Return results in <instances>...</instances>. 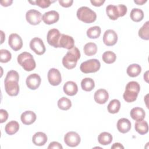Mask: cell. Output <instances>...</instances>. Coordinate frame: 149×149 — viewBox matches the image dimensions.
<instances>
[{"label":"cell","mask_w":149,"mask_h":149,"mask_svg":"<svg viewBox=\"0 0 149 149\" xmlns=\"http://www.w3.org/2000/svg\"><path fill=\"white\" fill-rule=\"evenodd\" d=\"M130 17L133 21L139 22L141 21L144 18V12L140 9L133 8L131 10Z\"/></svg>","instance_id":"obj_29"},{"label":"cell","mask_w":149,"mask_h":149,"mask_svg":"<svg viewBox=\"0 0 149 149\" xmlns=\"http://www.w3.org/2000/svg\"><path fill=\"white\" fill-rule=\"evenodd\" d=\"M8 118V112L3 109H0V123H3L5 122Z\"/></svg>","instance_id":"obj_38"},{"label":"cell","mask_w":149,"mask_h":149,"mask_svg":"<svg viewBox=\"0 0 149 149\" xmlns=\"http://www.w3.org/2000/svg\"><path fill=\"white\" fill-rule=\"evenodd\" d=\"M141 72V66L136 63H133L129 65L126 70L127 74L132 77H134L140 74Z\"/></svg>","instance_id":"obj_26"},{"label":"cell","mask_w":149,"mask_h":149,"mask_svg":"<svg viewBox=\"0 0 149 149\" xmlns=\"http://www.w3.org/2000/svg\"><path fill=\"white\" fill-rule=\"evenodd\" d=\"M80 58V52L76 47H73L69 49L62 58V64L68 69H73L77 64V61Z\"/></svg>","instance_id":"obj_2"},{"label":"cell","mask_w":149,"mask_h":149,"mask_svg":"<svg viewBox=\"0 0 149 149\" xmlns=\"http://www.w3.org/2000/svg\"><path fill=\"white\" fill-rule=\"evenodd\" d=\"M31 49L38 55H42L45 52V47L42 40L38 37H34L30 42Z\"/></svg>","instance_id":"obj_8"},{"label":"cell","mask_w":149,"mask_h":149,"mask_svg":"<svg viewBox=\"0 0 149 149\" xmlns=\"http://www.w3.org/2000/svg\"><path fill=\"white\" fill-rule=\"evenodd\" d=\"M77 18L86 23H91L95 21L97 18L96 13L87 6H81L77 11Z\"/></svg>","instance_id":"obj_6"},{"label":"cell","mask_w":149,"mask_h":149,"mask_svg":"<svg viewBox=\"0 0 149 149\" xmlns=\"http://www.w3.org/2000/svg\"><path fill=\"white\" fill-rule=\"evenodd\" d=\"M19 75L16 71L11 70L7 73L4 81L5 89L6 93L10 96H16L19 94Z\"/></svg>","instance_id":"obj_1"},{"label":"cell","mask_w":149,"mask_h":149,"mask_svg":"<svg viewBox=\"0 0 149 149\" xmlns=\"http://www.w3.org/2000/svg\"><path fill=\"white\" fill-rule=\"evenodd\" d=\"M47 140L48 138L46 134L41 132L36 133L32 137L33 143L37 146H42L44 145L47 143Z\"/></svg>","instance_id":"obj_22"},{"label":"cell","mask_w":149,"mask_h":149,"mask_svg":"<svg viewBox=\"0 0 149 149\" xmlns=\"http://www.w3.org/2000/svg\"><path fill=\"white\" fill-rule=\"evenodd\" d=\"M13 2L12 0H7V1H1V3L3 6H10Z\"/></svg>","instance_id":"obj_43"},{"label":"cell","mask_w":149,"mask_h":149,"mask_svg":"<svg viewBox=\"0 0 149 149\" xmlns=\"http://www.w3.org/2000/svg\"><path fill=\"white\" fill-rule=\"evenodd\" d=\"M127 7L123 4L118 5H109L106 8V13L111 20H115L119 17L123 16L127 13Z\"/></svg>","instance_id":"obj_5"},{"label":"cell","mask_w":149,"mask_h":149,"mask_svg":"<svg viewBox=\"0 0 149 149\" xmlns=\"http://www.w3.org/2000/svg\"><path fill=\"white\" fill-rule=\"evenodd\" d=\"M134 3H137V5H143V3H146V2H147V0H138V1H134Z\"/></svg>","instance_id":"obj_44"},{"label":"cell","mask_w":149,"mask_h":149,"mask_svg":"<svg viewBox=\"0 0 149 149\" xmlns=\"http://www.w3.org/2000/svg\"><path fill=\"white\" fill-rule=\"evenodd\" d=\"M27 87L31 90H36L41 84V77L37 73H33L27 76L26 80Z\"/></svg>","instance_id":"obj_15"},{"label":"cell","mask_w":149,"mask_h":149,"mask_svg":"<svg viewBox=\"0 0 149 149\" xmlns=\"http://www.w3.org/2000/svg\"><path fill=\"white\" fill-rule=\"evenodd\" d=\"M109 98V94L107 91L103 88L97 90L94 95L95 101L100 104H105Z\"/></svg>","instance_id":"obj_18"},{"label":"cell","mask_w":149,"mask_h":149,"mask_svg":"<svg viewBox=\"0 0 149 149\" xmlns=\"http://www.w3.org/2000/svg\"><path fill=\"white\" fill-rule=\"evenodd\" d=\"M147 73H148V71L146 72V73L145 74H144V79L146 80L147 82H148V80H147V79H148V77H147L148 74H147Z\"/></svg>","instance_id":"obj_45"},{"label":"cell","mask_w":149,"mask_h":149,"mask_svg":"<svg viewBox=\"0 0 149 149\" xmlns=\"http://www.w3.org/2000/svg\"><path fill=\"white\" fill-rule=\"evenodd\" d=\"M81 141L79 134L75 132H69L64 136V141L65 144L69 147H74L77 146Z\"/></svg>","instance_id":"obj_10"},{"label":"cell","mask_w":149,"mask_h":149,"mask_svg":"<svg viewBox=\"0 0 149 149\" xmlns=\"http://www.w3.org/2000/svg\"><path fill=\"white\" fill-rule=\"evenodd\" d=\"M73 2V0H59V4L65 8H68L70 6Z\"/></svg>","instance_id":"obj_39"},{"label":"cell","mask_w":149,"mask_h":149,"mask_svg":"<svg viewBox=\"0 0 149 149\" xmlns=\"http://www.w3.org/2000/svg\"><path fill=\"white\" fill-rule=\"evenodd\" d=\"M36 113L31 111L23 112L20 116L22 122L26 125H29L34 123L36 120Z\"/></svg>","instance_id":"obj_19"},{"label":"cell","mask_w":149,"mask_h":149,"mask_svg":"<svg viewBox=\"0 0 149 149\" xmlns=\"http://www.w3.org/2000/svg\"><path fill=\"white\" fill-rule=\"evenodd\" d=\"M59 18V15L55 10H50L45 12L42 15V20L47 24H52L57 22Z\"/></svg>","instance_id":"obj_16"},{"label":"cell","mask_w":149,"mask_h":149,"mask_svg":"<svg viewBox=\"0 0 149 149\" xmlns=\"http://www.w3.org/2000/svg\"><path fill=\"white\" fill-rule=\"evenodd\" d=\"M48 148H58V149H62L63 147L62 146V145L56 141H52L51 142L48 147Z\"/></svg>","instance_id":"obj_40"},{"label":"cell","mask_w":149,"mask_h":149,"mask_svg":"<svg viewBox=\"0 0 149 149\" xmlns=\"http://www.w3.org/2000/svg\"><path fill=\"white\" fill-rule=\"evenodd\" d=\"M116 126L119 132L122 133H126L130 130L131 123L129 119L123 118L118 120Z\"/></svg>","instance_id":"obj_21"},{"label":"cell","mask_w":149,"mask_h":149,"mask_svg":"<svg viewBox=\"0 0 149 149\" xmlns=\"http://www.w3.org/2000/svg\"><path fill=\"white\" fill-rule=\"evenodd\" d=\"M8 44L13 50L17 51L22 48L23 41L19 35L16 33H12L9 37Z\"/></svg>","instance_id":"obj_13"},{"label":"cell","mask_w":149,"mask_h":149,"mask_svg":"<svg viewBox=\"0 0 149 149\" xmlns=\"http://www.w3.org/2000/svg\"><path fill=\"white\" fill-rule=\"evenodd\" d=\"M90 2L93 4V5L95 6H100L105 2V1L104 0H91Z\"/></svg>","instance_id":"obj_41"},{"label":"cell","mask_w":149,"mask_h":149,"mask_svg":"<svg viewBox=\"0 0 149 149\" xmlns=\"http://www.w3.org/2000/svg\"><path fill=\"white\" fill-rule=\"evenodd\" d=\"M140 90L139 84L135 81L129 82L123 94V99L127 102H132L136 100Z\"/></svg>","instance_id":"obj_3"},{"label":"cell","mask_w":149,"mask_h":149,"mask_svg":"<svg viewBox=\"0 0 149 149\" xmlns=\"http://www.w3.org/2000/svg\"><path fill=\"white\" fill-rule=\"evenodd\" d=\"M118 41V35L116 33L111 29L105 31L103 36V42L107 46L114 45Z\"/></svg>","instance_id":"obj_14"},{"label":"cell","mask_w":149,"mask_h":149,"mask_svg":"<svg viewBox=\"0 0 149 149\" xmlns=\"http://www.w3.org/2000/svg\"><path fill=\"white\" fill-rule=\"evenodd\" d=\"M64 93L69 96H73L76 94L78 91V87L76 83L73 81H68L63 85Z\"/></svg>","instance_id":"obj_20"},{"label":"cell","mask_w":149,"mask_h":149,"mask_svg":"<svg viewBox=\"0 0 149 149\" xmlns=\"http://www.w3.org/2000/svg\"><path fill=\"white\" fill-rule=\"evenodd\" d=\"M83 51L86 55L92 56L97 53V46L94 42H88L84 45Z\"/></svg>","instance_id":"obj_30"},{"label":"cell","mask_w":149,"mask_h":149,"mask_svg":"<svg viewBox=\"0 0 149 149\" xmlns=\"http://www.w3.org/2000/svg\"><path fill=\"white\" fill-rule=\"evenodd\" d=\"M74 45V41L72 37L61 34L59 42V47L66 48L68 49H72Z\"/></svg>","instance_id":"obj_17"},{"label":"cell","mask_w":149,"mask_h":149,"mask_svg":"<svg viewBox=\"0 0 149 149\" xmlns=\"http://www.w3.org/2000/svg\"><path fill=\"white\" fill-rule=\"evenodd\" d=\"M134 128L136 131L141 135L146 134L148 131V123L143 119L136 121L134 125Z\"/></svg>","instance_id":"obj_24"},{"label":"cell","mask_w":149,"mask_h":149,"mask_svg":"<svg viewBox=\"0 0 149 149\" xmlns=\"http://www.w3.org/2000/svg\"><path fill=\"white\" fill-rule=\"evenodd\" d=\"M120 108V102L117 99H113L111 100L108 105L107 109L109 113H116L118 112Z\"/></svg>","instance_id":"obj_32"},{"label":"cell","mask_w":149,"mask_h":149,"mask_svg":"<svg viewBox=\"0 0 149 149\" xmlns=\"http://www.w3.org/2000/svg\"><path fill=\"white\" fill-rule=\"evenodd\" d=\"M81 87L83 90L86 91H90L95 87L94 81L90 77L84 78L81 81Z\"/></svg>","instance_id":"obj_28"},{"label":"cell","mask_w":149,"mask_h":149,"mask_svg":"<svg viewBox=\"0 0 149 149\" xmlns=\"http://www.w3.org/2000/svg\"><path fill=\"white\" fill-rule=\"evenodd\" d=\"M48 80L49 83L54 86H58L62 81V77L59 70L55 68H51L48 72Z\"/></svg>","instance_id":"obj_12"},{"label":"cell","mask_w":149,"mask_h":149,"mask_svg":"<svg viewBox=\"0 0 149 149\" xmlns=\"http://www.w3.org/2000/svg\"><path fill=\"white\" fill-rule=\"evenodd\" d=\"M130 115L133 120L137 121L144 119L146 113L143 108L140 107H134L131 109Z\"/></svg>","instance_id":"obj_23"},{"label":"cell","mask_w":149,"mask_h":149,"mask_svg":"<svg viewBox=\"0 0 149 149\" xmlns=\"http://www.w3.org/2000/svg\"><path fill=\"white\" fill-rule=\"evenodd\" d=\"M19 129V124L16 120H11L8 122L5 127V132L9 135H13L15 134Z\"/></svg>","instance_id":"obj_25"},{"label":"cell","mask_w":149,"mask_h":149,"mask_svg":"<svg viewBox=\"0 0 149 149\" xmlns=\"http://www.w3.org/2000/svg\"><path fill=\"white\" fill-rule=\"evenodd\" d=\"M41 13L37 10L30 9L26 13L27 22L31 25H37L42 20Z\"/></svg>","instance_id":"obj_11"},{"label":"cell","mask_w":149,"mask_h":149,"mask_svg":"<svg viewBox=\"0 0 149 149\" xmlns=\"http://www.w3.org/2000/svg\"><path fill=\"white\" fill-rule=\"evenodd\" d=\"M54 2V1H52L50 0H37L35 1V5H37L42 8H47L50 6L51 3Z\"/></svg>","instance_id":"obj_37"},{"label":"cell","mask_w":149,"mask_h":149,"mask_svg":"<svg viewBox=\"0 0 149 149\" xmlns=\"http://www.w3.org/2000/svg\"><path fill=\"white\" fill-rule=\"evenodd\" d=\"M102 61L108 64H111L113 63L116 59V54L111 51H105L103 53L102 56Z\"/></svg>","instance_id":"obj_35"},{"label":"cell","mask_w":149,"mask_h":149,"mask_svg":"<svg viewBox=\"0 0 149 149\" xmlns=\"http://www.w3.org/2000/svg\"><path fill=\"white\" fill-rule=\"evenodd\" d=\"M101 33V29L100 26H93L87 30V36L90 38H97L100 37Z\"/></svg>","instance_id":"obj_31"},{"label":"cell","mask_w":149,"mask_h":149,"mask_svg":"<svg viewBox=\"0 0 149 149\" xmlns=\"http://www.w3.org/2000/svg\"><path fill=\"white\" fill-rule=\"evenodd\" d=\"M72 106V102L71 101L65 97H62L60 99H59L58 101V107L59 109L64 111L68 110Z\"/></svg>","instance_id":"obj_34"},{"label":"cell","mask_w":149,"mask_h":149,"mask_svg":"<svg viewBox=\"0 0 149 149\" xmlns=\"http://www.w3.org/2000/svg\"><path fill=\"white\" fill-rule=\"evenodd\" d=\"M139 36L145 40H149V22L147 21L139 30Z\"/></svg>","instance_id":"obj_33"},{"label":"cell","mask_w":149,"mask_h":149,"mask_svg":"<svg viewBox=\"0 0 149 149\" xmlns=\"http://www.w3.org/2000/svg\"><path fill=\"white\" fill-rule=\"evenodd\" d=\"M17 61L18 63L26 71H31L36 66L33 55L27 52L20 54L17 58Z\"/></svg>","instance_id":"obj_4"},{"label":"cell","mask_w":149,"mask_h":149,"mask_svg":"<svg viewBox=\"0 0 149 149\" xmlns=\"http://www.w3.org/2000/svg\"><path fill=\"white\" fill-rule=\"evenodd\" d=\"M12 58L11 53L7 49H1L0 50V62L6 63L9 62Z\"/></svg>","instance_id":"obj_36"},{"label":"cell","mask_w":149,"mask_h":149,"mask_svg":"<svg viewBox=\"0 0 149 149\" xmlns=\"http://www.w3.org/2000/svg\"><path fill=\"white\" fill-rule=\"evenodd\" d=\"M101 66L100 61L97 59H91L82 62L80 66V70L84 73H95Z\"/></svg>","instance_id":"obj_7"},{"label":"cell","mask_w":149,"mask_h":149,"mask_svg":"<svg viewBox=\"0 0 149 149\" xmlns=\"http://www.w3.org/2000/svg\"><path fill=\"white\" fill-rule=\"evenodd\" d=\"M61 36V34L59 30L56 29H50L48 31L47 36V42L49 45L55 48H59V42Z\"/></svg>","instance_id":"obj_9"},{"label":"cell","mask_w":149,"mask_h":149,"mask_svg":"<svg viewBox=\"0 0 149 149\" xmlns=\"http://www.w3.org/2000/svg\"><path fill=\"white\" fill-rule=\"evenodd\" d=\"M112 149H123L124 147L119 143H115L111 146Z\"/></svg>","instance_id":"obj_42"},{"label":"cell","mask_w":149,"mask_h":149,"mask_svg":"<svg viewBox=\"0 0 149 149\" xmlns=\"http://www.w3.org/2000/svg\"><path fill=\"white\" fill-rule=\"evenodd\" d=\"M98 141L99 143L102 145H108L112 141V136L108 132H102L99 134L98 137Z\"/></svg>","instance_id":"obj_27"}]
</instances>
